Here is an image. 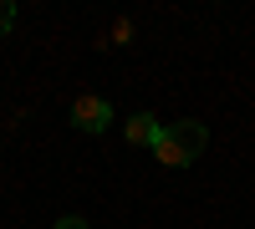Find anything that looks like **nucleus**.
<instances>
[{"mask_svg": "<svg viewBox=\"0 0 255 229\" xmlns=\"http://www.w3.org/2000/svg\"><path fill=\"white\" fill-rule=\"evenodd\" d=\"M204 143H209L204 122H168L158 133V143H153V153H158V163H168V168H189V163L204 153Z\"/></svg>", "mask_w": 255, "mask_h": 229, "instance_id": "1", "label": "nucleus"}, {"mask_svg": "<svg viewBox=\"0 0 255 229\" xmlns=\"http://www.w3.org/2000/svg\"><path fill=\"white\" fill-rule=\"evenodd\" d=\"M108 122H113V107H108L102 97L82 92V97L72 102V128H77V133H102Z\"/></svg>", "mask_w": 255, "mask_h": 229, "instance_id": "2", "label": "nucleus"}, {"mask_svg": "<svg viewBox=\"0 0 255 229\" xmlns=\"http://www.w3.org/2000/svg\"><path fill=\"white\" fill-rule=\"evenodd\" d=\"M158 133H163V122L153 117V112H133L123 122V138H128V148H153L158 143Z\"/></svg>", "mask_w": 255, "mask_h": 229, "instance_id": "3", "label": "nucleus"}, {"mask_svg": "<svg viewBox=\"0 0 255 229\" xmlns=\"http://www.w3.org/2000/svg\"><path fill=\"white\" fill-rule=\"evenodd\" d=\"M123 41H133V20H113V31H108L102 46H123Z\"/></svg>", "mask_w": 255, "mask_h": 229, "instance_id": "4", "label": "nucleus"}, {"mask_svg": "<svg viewBox=\"0 0 255 229\" xmlns=\"http://www.w3.org/2000/svg\"><path fill=\"white\" fill-rule=\"evenodd\" d=\"M15 26V5H10V0H0V36H5Z\"/></svg>", "mask_w": 255, "mask_h": 229, "instance_id": "5", "label": "nucleus"}, {"mask_svg": "<svg viewBox=\"0 0 255 229\" xmlns=\"http://www.w3.org/2000/svg\"><path fill=\"white\" fill-rule=\"evenodd\" d=\"M56 229H87V219H77V214H67V219H56Z\"/></svg>", "mask_w": 255, "mask_h": 229, "instance_id": "6", "label": "nucleus"}]
</instances>
